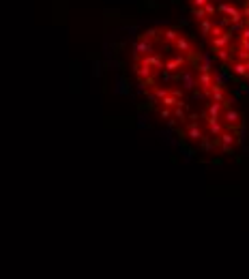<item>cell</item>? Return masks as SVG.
<instances>
[{"label":"cell","mask_w":249,"mask_h":279,"mask_svg":"<svg viewBox=\"0 0 249 279\" xmlns=\"http://www.w3.org/2000/svg\"><path fill=\"white\" fill-rule=\"evenodd\" d=\"M136 93L176 138L200 155H232L243 114L228 80L187 24L146 22L123 45Z\"/></svg>","instance_id":"obj_1"},{"label":"cell","mask_w":249,"mask_h":279,"mask_svg":"<svg viewBox=\"0 0 249 279\" xmlns=\"http://www.w3.org/2000/svg\"><path fill=\"white\" fill-rule=\"evenodd\" d=\"M183 6L217 69L249 91V0H183Z\"/></svg>","instance_id":"obj_2"}]
</instances>
